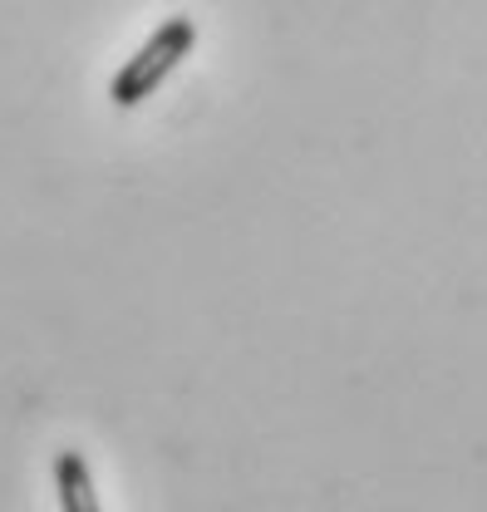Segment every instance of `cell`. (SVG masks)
<instances>
[{
	"label": "cell",
	"instance_id": "cell-1",
	"mask_svg": "<svg viewBox=\"0 0 487 512\" xmlns=\"http://www.w3.org/2000/svg\"><path fill=\"white\" fill-rule=\"evenodd\" d=\"M192 45H197V20H187V15L163 20V25L133 50V60L119 64V74H114V84H109V99H114L119 109L143 104V99L192 55Z\"/></svg>",
	"mask_w": 487,
	"mask_h": 512
},
{
	"label": "cell",
	"instance_id": "cell-2",
	"mask_svg": "<svg viewBox=\"0 0 487 512\" xmlns=\"http://www.w3.org/2000/svg\"><path fill=\"white\" fill-rule=\"evenodd\" d=\"M55 493H60V512H104L99 493H94V473L84 463V453L64 448L55 458Z\"/></svg>",
	"mask_w": 487,
	"mask_h": 512
}]
</instances>
